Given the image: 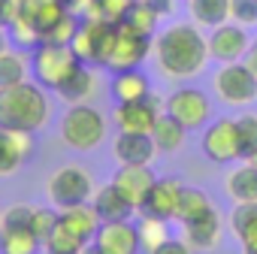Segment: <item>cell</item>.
Returning a JSON list of instances; mask_svg holds the SVG:
<instances>
[{
	"instance_id": "7bdbcfd3",
	"label": "cell",
	"mask_w": 257,
	"mask_h": 254,
	"mask_svg": "<svg viewBox=\"0 0 257 254\" xmlns=\"http://www.w3.org/2000/svg\"><path fill=\"white\" fill-rule=\"evenodd\" d=\"M10 49V37H7V31L0 28V52H7Z\"/></svg>"
},
{
	"instance_id": "1f68e13d",
	"label": "cell",
	"mask_w": 257,
	"mask_h": 254,
	"mask_svg": "<svg viewBox=\"0 0 257 254\" xmlns=\"http://www.w3.org/2000/svg\"><path fill=\"white\" fill-rule=\"evenodd\" d=\"M158 16L143 4V0H137V4L124 13V19L118 25H124L127 31H134V34H143V37H155V28H158Z\"/></svg>"
},
{
	"instance_id": "ee69618b",
	"label": "cell",
	"mask_w": 257,
	"mask_h": 254,
	"mask_svg": "<svg viewBox=\"0 0 257 254\" xmlns=\"http://www.w3.org/2000/svg\"><path fill=\"white\" fill-rule=\"evenodd\" d=\"M79 254H103V251H100V248H97L94 242H88V245H85V248H82Z\"/></svg>"
},
{
	"instance_id": "8992f818",
	"label": "cell",
	"mask_w": 257,
	"mask_h": 254,
	"mask_svg": "<svg viewBox=\"0 0 257 254\" xmlns=\"http://www.w3.org/2000/svg\"><path fill=\"white\" fill-rule=\"evenodd\" d=\"M152 40H155V37L134 34V31H127L124 25L115 22V25H112V40H109L106 58H103V70H112V73L137 70V67L146 64V58L152 55Z\"/></svg>"
},
{
	"instance_id": "74e56055",
	"label": "cell",
	"mask_w": 257,
	"mask_h": 254,
	"mask_svg": "<svg viewBox=\"0 0 257 254\" xmlns=\"http://www.w3.org/2000/svg\"><path fill=\"white\" fill-rule=\"evenodd\" d=\"M25 13V0H0V22H4V28L16 25Z\"/></svg>"
},
{
	"instance_id": "52a82bcc",
	"label": "cell",
	"mask_w": 257,
	"mask_h": 254,
	"mask_svg": "<svg viewBox=\"0 0 257 254\" xmlns=\"http://www.w3.org/2000/svg\"><path fill=\"white\" fill-rule=\"evenodd\" d=\"M94 197V182L88 176L85 167H76V164H67V167H58L49 179V200L55 209H70V206H79V203H88Z\"/></svg>"
},
{
	"instance_id": "7c38bea8",
	"label": "cell",
	"mask_w": 257,
	"mask_h": 254,
	"mask_svg": "<svg viewBox=\"0 0 257 254\" xmlns=\"http://www.w3.org/2000/svg\"><path fill=\"white\" fill-rule=\"evenodd\" d=\"M161 100L155 94L143 97V100H127V103H118L112 118L118 124V131H127V134H152L155 121L161 118Z\"/></svg>"
},
{
	"instance_id": "ab89813d",
	"label": "cell",
	"mask_w": 257,
	"mask_h": 254,
	"mask_svg": "<svg viewBox=\"0 0 257 254\" xmlns=\"http://www.w3.org/2000/svg\"><path fill=\"white\" fill-rule=\"evenodd\" d=\"M143 4L158 16V19H170L176 13V0H143Z\"/></svg>"
},
{
	"instance_id": "4316f807",
	"label": "cell",
	"mask_w": 257,
	"mask_h": 254,
	"mask_svg": "<svg viewBox=\"0 0 257 254\" xmlns=\"http://www.w3.org/2000/svg\"><path fill=\"white\" fill-rule=\"evenodd\" d=\"M185 127L176 121V118H170L167 112L155 121V127H152V143H155V149H158V155H176L179 149H182V143H185Z\"/></svg>"
},
{
	"instance_id": "8d00e7d4",
	"label": "cell",
	"mask_w": 257,
	"mask_h": 254,
	"mask_svg": "<svg viewBox=\"0 0 257 254\" xmlns=\"http://www.w3.org/2000/svg\"><path fill=\"white\" fill-rule=\"evenodd\" d=\"M230 22L242 28L257 25V0H230Z\"/></svg>"
},
{
	"instance_id": "ac0fdd59",
	"label": "cell",
	"mask_w": 257,
	"mask_h": 254,
	"mask_svg": "<svg viewBox=\"0 0 257 254\" xmlns=\"http://www.w3.org/2000/svg\"><path fill=\"white\" fill-rule=\"evenodd\" d=\"M182 227H185V242H188L191 248H197V251L215 248V245L221 242V230H224L218 209H209L206 215H200V218H194V221H188V224H182Z\"/></svg>"
},
{
	"instance_id": "7402d4cb",
	"label": "cell",
	"mask_w": 257,
	"mask_h": 254,
	"mask_svg": "<svg viewBox=\"0 0 257 254\" xmlns=\"http://www.w3.org/2000/svg\"><path fill=\"white\" fill-rule=\"evenodd\" d=\"M230 203H257V164L254 161H242L239 167H233V173L224 182Z\"/></svg>"
},
{
	"instance_id": "603a6c76",
	"label": "cell",
	"mask_w": 257,
	"mask_h": 254,
	"mask_svg": "<svg viewBox=\"0 0 257 254\" xmlns=\"http://www.w3.org/2000/svg\"><path fill=\"white\" fill-rule=\"evenodd\" d=\"M149 94H152V82H149L146 73H140V67L137 70H121V73H115V79H112V97L118 103L143 100Z\"/></svg>"
},
{
	"instance_id": "d590c367",
	"label": "cell",
	"mask_w": 257,
	"mask_h": 254,
	"mask_svg": "<svg viewBox=\"0 0 257 254\" xmlns=\"http://www.w3.org/2000/svg\"><path fill=\"white\" fill-rule=\"evenodd\" d=\"M137 230H140V245L143 248H155V245H161L164 239H170V233H167V221H161V218H152V215H143V221L137 224Z\"/></svg>"
},
{
	"instance_id": "ffe728a7",
	"label": "cell",
	"mask_w": 257,
	"mask_h": 254,
	"mask_svg": "<svg viewBox=\"0 0 257 254\" xmlns=\"http://www.w3.org/2000/svg\"><path fill=\"white\" fill-rule=\"evenodd\" d=\"M91 206L97 209L100 221H131V215L137 212V209H134V203L127 200V197H124V194L112 185V182L94 191Z\"/></svg>"
},
{
	"instance_id": "ba28073f",
	"label": "cell",
	"mask_w": 257,
	"mask_h": 254,
	"mask_svg": "<svg viewBox=\"0 0 257 254\" xmlns=\"http://www.w3.org/2000/svg\"><path fill=\"white\" fill-rule=\"evenodd\" d=\"M215 94L227 106H248L251 100H257V76L245 61L221 64L215 73Z\"/></svg>"
},
{
	"instance_id": "836d02e7",
	"label": "cell",
	"mask_w": 257,
	"mask_h": 254,
	"mask_svg": "<svg viewBox=\"0 0 257 254\" xmlns=\"http://www.w3.org/2000/svg\"><path fill=\"white\" fill-rule=\"evenodd\" d=\"M85 248L82 239H76L70 230H64L61 224L55 227V233L49 239H43V254H79Z\"/></svg>"
},
{
	"instance_id": "7dc6e473",
	"label": "cell",
	"mask_w": 257,
	"mask_h": 254,
	"mask_svg": "<svg viewBox=\"0 0 257 254\" xmlns=\"http://www.w3.org/2000/svg\"><path fill=\"white\" fill-rule=\"evenodd\" d=\"M254 164H257V158H254Z\"/></svg>"
},
{
	"instance_id": "e575fe53",
	"label": "cell",
	"mask_w": 257,
	"mask_h": 254,
	"mask_svg": "<svg viewBox=\"0 0 257 254\" xmlns=\"http://www.w3.org/2000/svg\"><path fill=\"white\" fill-rule=\"evenodd\" d=\"M61 224V209L55 206H34V215H31V230L37 233V239H49L55 233V227Z\"/></svg>"
},
{
	"instance_id": "3957f363",
	"label": "cell",
	"mask_w": 257,
	"mask_h": 254,
	"mask_svg": "<svg viewBox=\"0 0 257 254\" xmlns=\"http://www.w3.org/2000/svg\"><path fill=\"white\" fill-rule=\"evenodd\" d=\"M82 67V61L73 55L70 46H58V43H37L31 49V76L40 88L46 91H58L76 70Z\"/></svg>"
},
{
	"instance_id": "4dcf8cb0",
	"label": "cell",
	"mask_w": 257,
	"mask_h": 254,
	"mask_svg": "<svg viewBox=\"0 0 257 254\" xmlns=\"http://www.w3.org/2000/svg\"><path fill=\"white\" fill-rule=\"evenodd\" d=\"M236 140H239V161L257 158V115L245 112L236 118Z\"/></svg>"
},
{
	"instance_id": "bcb514c9",
	"label": "cell",
	"mask_w": 257,
	"mask_h": 254,
	"mask_svg": "<svg viewBox=\"0 0 257 254\" xmlns=\"http://www.w3.org/2000/svg\"><path fill=\"white\" fill-rule=\"evenodd\" d=\"M0 28H4V22H0Z\"/></svg>"
},
{
	"instance_id": "9a60e30c",
	"label": "cell",
	"mask_w": 257,
	"mask_h": 254,
	"mask_svg": "<svg viewBox=\"0 0 257 254\" xmlns=\"http://www.w3.org/2000/svg\"><path fill=\"white\" fill-rule=\"evenodd\" d=\"M155 182H158V176L152 173L149 164H121V170L112 179V185L134 203V209H140L146 203V197H149V191H152Z\"/></svg>"
},
{
	"instance_id": "e0dca14e",
	"label": "cell",
	"mask_w": 257,
	"mask_h": 254,
	"mask_svg": "<svg viewBox=\"0 0 257 254\" xmlns=\"http://www.w3.org/2000/svg\"><path fill=\"white\" fill-rule=\"evenodd\" d=\"M34 152V134L0 127V176H13Z\"/></svg>"
},
{
	"instance_id": "60d3db41",
	"label": "cell",
	"mask_w": 257,
	"mask_h": 254,
	"mask_svg": "<svg viewBox=\"0 0 257 254\" xmlns=\"http://www.w3.org/2000/svg\"><path fill=\"white\" fill-rule=\"evenodd\" d=\"M245 64L251 67V73L257 76V40H251V46H248V55H245Z\"/></svg>"
},
{
	"instance_id": "6da1fadb",
	"label": "cell",
	"mask_w": 257,
	"mask_h": 254,
	"mask_svg": "<svg viewBox=\"0 0 257 254\" xmlns=\"http://www.w3.org/2000/svg\"><path fill=\"white\" fill-rule=\"evenodd\" d=\"M152 55L164 79L182 82L203 73L209 61V40L197 25H170L152 40Z\"/></svg>"
},
{
	"instance_id": "30bf717a",
	"label": "cell",
	"mask_w": 257,
	"mask_h": 254,
	"mask_svg": "<svg viewBox=\"0 0 257 254\" xmlns=\"http://www.w3.org/2000/svg\"><path fill=\"white\" fill-rule=\"evenodd\" d=\"M109 40H112V22H103V19H82L70 49L73 55L88 64V67H103V58H106V49H109Z\"/></svg>"
},
{
	"instance_id": "5b68a950",
	"label": "cell",
	"mask_w": 257,
	"mask_h": 254,
	"mask_svg": "<svg viewBox=\"0 0 257 254\" xmlns=\"http://www.w3.org/2000/svg\"><path fill=\"white\" fill-rule=\"evenodd\" d=\"M34 206L16 203L0 215V254H40L43 242L31 230Z\"/></svg>"
},
{
	"instance_id": "5bb4252c",
	"label": "cell",
	"mask_w": 257,
	"mask_h": 254,
	"mask_svg": "<svg viewBox=\"0 0 257 254\" xmlns=\"http://www.w3.org/2000/svg\"><path fill=\"white\" fill-rule=\"evenodd\" d=\"M94 245L103 254H137L143 248L134 221H103L100 230L94 233Z\"/></svg>"
},
{
	"instance_id": "f35d334b",
	"label": "cell",
	"mask_w": 257,
	"mask_h": 254,
	"mask_svg": "<svg viewBox=\"0 0 257 254\" xmlns=\"http://www.w3.org/2000/svg\"><path fill=\"white\" fill-rule=\"evenodd\" d=\"M149 254H191V245L185 242V239H164L161 245H155Z\"/></svg>"
},
{
	"instance_id": "277c9868",
	"label": "cell",
	"mask_w": 257,
	"mask_h": 254,
	"mask_svg": "<svg viewBox=\"0 0 257 254\" xmlns=\"http://www.w3.org/2000/svg\"><path fill=\"white\" fill-rule=\"evenodd\" d=\"M61 140L73 152H94L106 140V118L88 103H76L61 118Z\"/></svg>"
},
{
	"instance_id": "b9f144b4",
	"label": "cell",
	"mask_w": 257,
	"mask_h": 254,
	"mask_svg": "<svg viewBox=\"0 0 257 254\" xmlns=\"http://www.w3.org/2000/svg\"><path fill=\"white\" fill-rule=\"evenodd\" d=\"M61 7H64V10H70V13H76V16H79V7H82V0H61Z\"/></svg>"
},
{
	"instance_id": "f1b7e54d",
	"label": "cell",
	"mask_w": 257,
	"mask_h": 254,
	"mask_svg": "<svg viewBox=\"0 0 257 254\" xmlns=\"http://www.w3.org/2000/svg\"><path fill=\"white\" fill-rule=\"evenodd\" d=\"M191 19L200 28H218L230 22V0H191Z\"/></svg>"
},
{
	"instance_id": "7a4b0ae2",
	"label": "cell",
	"mask_w": 257,
	"mask_h": 254,
	"mask_svg": "<svg viewBox=\"0 0 257 254\" xmlns=\"http://www.w3.org/2000/svg\"><path fill=\"white\" fill-rule=\"evenodd\" d=\"M52 118V103L46 88L37 82H19L10 88H0V127L4 131L37 134Z\"/></svg>"
},
{
	"instance_id": "d6986e66",
	"label": "cell",
	"mask_w": 257,
	"mask_h": 254,
	"mask_svg": "<svg viewBox=\"0 0 257 254\" xmlns=\"http://www.w3.org/2000/svg\"><path fill=\"white\" fill-rule=\"evenodd\" d=\"M115 158L118 164H152L158 149L152 143V134H127V131H118V140H115Z\"/></svg>"
},
{
	"instance_id": "83f0119b",
	"label": "cell",
	"mask_w": 257,
	"mask_h": 254,
	"mask_svg": "<svg viewBox=\"0 0 257 254\" xmlns=\"http://www.w3.org/2000/svg\"><path fill=\"white\" fill-rule=\"evenodd\" d=\"M31 76V58L19 49L0 52V88H10L19 82H28Z\"/></svg>"
},
{
	"instance_id": "c3c4849f",
	"label": "cell",
	"mask_w": 257,
	"mask_h": 254,
	"mask_svg": "<svg viewBox=\"0 0 257 254\" xmlns=\"http://www.w3.org/2000/svg\"><path fill=\"white\" fill-rule=\"evenodd\" d=\"M188 4H191V0H188Z\"/></svg>"
},
{
	"instance_id": "f546056e",
	"label": "cell",
	"mask_w": 257,
	"mask_h": 254,
	"mask_svg": "<svg viewBox=\"0 0 257 254\" xmlns=\"http://www.w3.org/2000/svg\"><path fill=\"white\" fill-rule=\"evenodd\" d=\"M209 209H215L212 206V200L200 191V188H182V197H179V209H176V221H182V224H188V221H194V218H200V215H206Z\"/></svg>"
},
{
	"instance_id": "d6a6232c",
	"label": "cell",
	"mask_w": 257,
	"mask_h": 254,
	"mask_svg": "<svg viewBox=\"0 0 257 254\" xmlns=\"http://www.w3.org/2000/svg\"><path fill=\"white\" fill-rule=\"evenodd\" d=\"M79 25H82V19L76 16V13H64L46 34H43V43H58V46H70L73 43V37H76V31H79Z\"/></svg>"
},
{
	"instance_id": "2e32d148",
	"label": "cell",
	"mask_w": 257,
	"mask_h": 254,
	"mask_svg": "<svg viewBox=\"0 0 257 254\" xmlns=\"http://www.w3.org/2000/svg\"><path fill=\"white\" fill-rule=\"evenodd\" d=\"M182 182L179 179H158L146 197V203L140 206L143 215L161 218V221H176V209H179V197H182Z\"/></svg>"
},
{
	"instance_id": "d4e9b609",
	"label": "cell",
	"mask_w": 257,
	"mask_h": 254,
	"mask_svg": "<svg viewBox=\"0 0 257 254\" xmlns=\"http://www.w3.org/2000/svg\"><path fill=\"white\" fill-rule=\"evenodd\" d=\"M64 13H67V10L61 7V0H25V13H22V19H25L31 28H37L40 43H43V34H46Z\"/></svg>"
},
{
	"instance_id": "484cf974",
	"label": "cell",
	"mask_w": 257,
	"mask_h": 254,
	"mask_svg": "<svg viewBox=\"0 0 257 254\" xmlns=\"http://www.w3.org/2000/svg\"><path fill=\"white\" fill-rule=\"evenodd\" d=\"M230 230L242 248H257V203H236L230 212Z\"/></svg>"
},
{
	"instance_id": "681fc988",
	"label": "cell",
	"mask_w": 257,
	"mask_h": 254,
	"mask_svg": "<svg viewBox=\"0 0 257 254\" xmlns=\"http://www.w3.org/2000/svg\"><path fill=\"white\" fill-rule=\"evenodd\" d=\"M0 215H4V212H0Z\"/></svg>"
},
{
	"instance_id": "44dd1931",
	"label": "cell",
	"mask_w": 257,
	"mask_h": 254,
	"mask_svg": "<svg viewBox=\"0 0 257 254\" xmlns=\"http://www.w3.org/2000/svg\"><path fill=\"white\" fill-rule=\"evenodd\" d=\"M100 215L91 203H79V206H70V209H61V227L70 230L76 239H82L85 245L94 242V233L100 230Z\"/></svg>"
},
{
	"instance_id": "f6af8a7d",
	"label": "cell",
	"mask_w": 257,
	"mask_h": 254,
	"mask_svg": "<svg viewBox=\"0 0 257 254\" xmlns=\"http://www.w3.org/2000/svg\"><path fill=\"white\" fill-rule=\"evenodd\" d=\"M242 254H257V248H242Z\"/></svg>"
},
{
	"instance_id": "8fae6325",
	"label": "cell",
	"mask_w": 257,
	"mask_h": 254,
	"mask_svg": "<svg viewBox=\"0 0 257 254\" xmlns=\"http://www.w3.org/2000/svg\"><path fill=\"white\" fill-rule=\"evenodd\" d=\"M203 155L212 164H233L239 161V140H236V118H218L203 131Z\"/></svg>"
},
{
	"instance_id": "cb8c5ba5",
	"label": "cell",
	"mask_w": 257,
	"mask_h": 254,
	"mask_svg": "<svg viewBox=\"0 0 257 254\" xmlns=\"http://www.w3.org/2000/svg\"><path fill=\"white\" fill-rule=\"evenodd\" d=\"M94 91H97V73H94V67H88V64H82V67L58 88V94H61L70 106L88 103V100L94 97Z\"/></svg>"
},
{
	"instance_id": "9c48e42d",
	"label": "cell",
	"mask_w": 257,
	"mask_h": 254,
	"mask_svg": "<svg viewBox=\"0 0 257 254\" xmlns=\"http://www.w3.org/2000/svg\"><path fill=\"white\" fill-rule=\"evenodd\" d=\"M164 112H167L170 118H176V121L185 127V131H200V127H206V124H209L212 106H209L206 91L185 85V88H176V91L167 97Z\"/></svg>"
},
{
	"instance_id": "4fadbf2b",
	"label": "cell",
	"mask_w": 257,
	"mask_h": 254,
	"mask_svg": "<svg viewBox=\"0 0 257 254\" xmlns=\"http://www.w3.org/2000/svg\"><path fill=\"white\" fill-rule=\"evenodd\" d=\"M248 46H251L248 31H245L242 25H236V22H224V25L212 28V37H209V58L218 61V64L245 61Z\"/></svg>"
}]
</instances>
